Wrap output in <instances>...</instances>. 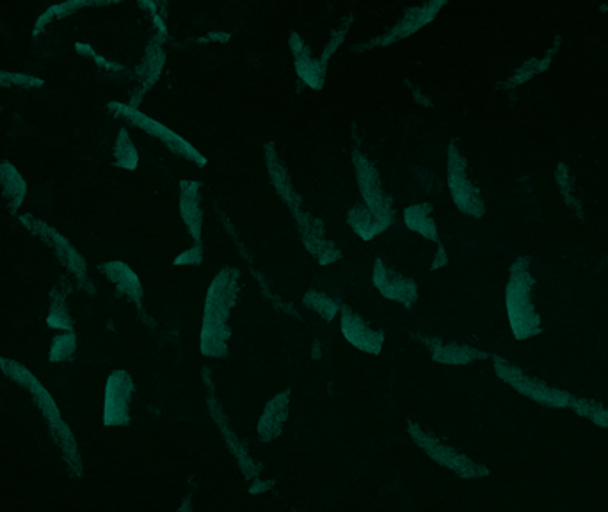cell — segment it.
<instances>
[{"instance_id": "cell-19", "label": "cell", "mask_w": 608, "mask_h": 512, "mask_svg": "<svg viewBox=\"0 0 608 512\" xmlns=\"http://www.w3.org/2000/svg\"><path fill=\"white\" fill-rule=\"evenodd\" d=\"M265 164H267V169H269V177L278 191V194L288 203V207L297 214L301 212L299 210V205H301V198L294 193V187H292V182H290V173L287 169V166L281 162V159L278 157V152L274 148L272 143H269L265 146Z\"/></svg>"}, {"instance_id": "cell-24", "label": "cell", "mask_w": 608, "mask_h": 512, "mask_svg": "<svg viewBox=\"0 0 608 512\" xmlns=\"http://www.w3.org/2000/svg\"><path fill=\"white\" fill-rule=\"evenodd\" d=\"M292 56L299 79L312 90H322L328 67L320 59H315L306 45Z\"/></svg>"}, {"instance_id": "cell-26", "label": "cell", "mask_w": 608, "mask_h": 512, "mask_svg": "<svg viewBox=\"0 0 608 512\" xmlns=\"http://www.w3.org/2000/svg\"><path fill=\"white\" fill-rule=\"evenodd\" d=\"M347 223L361 240H372L375 235L386 230L365 203H356L347 212Z\"/></svg>"}, {"instance_id": "cell-22", "label": "cell", "mask_w": 608, "mask_h": 512, "mask_svg": "<svg viewBox=\"0 0 608 512\" xmlns=\"http://www.w3.org/2000/svg\"><path fill=\"white\" fill-rule=\"evenodd\" d=\"M432 214H434V209L427 201L418 203V205H411L404 210V223L411 232L420 233L427 240L441 244L439 235H438V226H436Z\"/></svg>"}, {"instance_id": "cell-29", "label": "cell", "mask_w": 608, "mask_h": 512, "mask_svg": "<svg viewBox=\"0 0 608 512\" xmlns=\"http://www.w3.org/2000/svg\"><path fill=\"white\" fill-rule=\"evenodd\" d=\"M303 303H304L310 310L317 311V313H319L324 320H328V322H331V320L335 319V315L338 313V310H340V306L336 304L335 299H331L329 295H326V294H322V292H319V290H315V288H310V290L304 294Z\"/></svg>"}, {"instance_id": "cell-9", "label": "cell", "mask_w": 608, "mask_h": 512, "mask_svg": "<svg viewBox=\"0 0 608 512\" xmlns=\"http://www.w3.org/2000/svg\"><path fill=\"white\" fill-rule=\"evenodd\" d=\"M494 370L501 381H505L514 390H517L521 395H525L535 402H541V404L549 406V407L569 406V400H571L569 393L560 391L557 388H549L548 384L541 382L539 379L528 377L521 368H517L516 365L509 363L507 359H503L500 356H494Z\"/></svg>"}, {"instance_id": "cell-7", "label": "cell", "mask_w": 608, "mask_h": 512, "mask_svg": "<svg viewBox=\"0 0 608 512\" xmlns=\"http://www.w3.org/2000/svg\"><path fill=\"white\" fill-rule=\"evenodd\" d=\"M352 164L356 171L358 187L363 198V203L372 210L375 219L384 226L390 228V224L395 221V210H393V200L384 191L381 175L372 161H368L361 152L352 154Z\"/></svg>"}, {"instance_id": "cell-12", "label": "cell", "mask_w": 608, "mask_h": 512, "mask_svg": "<svg viewBox=\"0 0 608 512\" xmlns=\"http://www.w3.org/2000/svg\"><path fill=\"white\" fill-rule=\"evenodd\" d=\"M374 285L390 301H397L411 308L418 299V285L415 280L391 269L383 258L374 264Z\"/></svg>"}, {"instance_id": "cell-31", "label": "cell", "mask_w": 608, "mask_h": 512, "mask_svg": "<svg viewBox=\"0 0 608 512\" xmlns=\"http://www.w3.org/2000/svg\"><path fill=\"white\" fill-rule=\"evenodd\" d=\"M77 349V338L75 333L70 331L67 335H59L52 340V347H51V361L52 363H59V361H68L74 359Z\"/></svg>"}, {"instance_id": "cell-37", "label": "cell", "mask_w": 608, "mask_h": 512, "mask_svg": "<svg viewBox=\"0 0 608 512\" xmlns=\"http://www.w3.org/2000/svg\"><path fill=\"white\" fill-rule=\"evenodd\" d=\"M445 264H446V251H445L443 244H438V255H436V260L432 262L430 269L434 271V269H438V267H443Z\"/></svg>"}, {"instance_id": "cell-34", "label": "cell", "mask_w": 608, "mask_h": 512, "mask_svg": "<svg viewBox=\"0 0 608 512\" xmlns=\"http://www.w3.org/2000/svg\"><path fill=\"white\" fill-rule=\"evenodd\" d=\"M351 24H352V17H349V20H343V24L338 28V29H335L333 31V35H331V40L328 42V45H326V49L322 51V56L319 58L326 67H328V63H329V59L336 54V51L342 47V43L345 42V36H347V33H349V28H351Z\"/></svg>"}, {"instance_id": "cell-17", "label": "cell", "mask_w": 608, "mask_h": 512, "mask_svg": "<svg viewBox=\"0 0 608 512\" xmlns=\"http://www.w3.org/2000/svg\"><path fill=\"white\" fill-rule=\"evenodd\" d=\"M290 395L292 391L290 388H287L265 404V409L258 420V436L264 441L269 443L283 432V427L290 414Z\"/></svg>"}, {"instance_id": "cell-27", "label": "cell", "mask_w": 608, "mask_h": 512, "mask_svg": "<svg viewBox=\"0 0 608 512\" xmlns=\"http://www.w3.org/2000/svg\"><path fill=\"white\" fill-rule=\"evenodd\" d=\"M558 42H560V38H557L555 47L549 49V51L544 54V58H539V59H537V58H532V59L525 61V63L514 72V75L509 77V79L503 83V88H505V90H510V88L521 86L523 83H528L532 77H535V75L546 72V70L549 68V63L553 61V56H555L557 51H558V45H560Z\"/></svg>"}, {"instance_id": "cell-38", "label": "cell", "mask_w": 608, "mask_h": 512, "mask_svg": "<svg viewBox=\"0 0 608 512\" xmlns=\"http://www.w3.org/2000/svg\"><path fill=\"white\" fill-rule=\"evenodd\" d=\"M230 40V35H226V33H217V31H214V33H210L209 36H207V42H214V43H226Z\"/></svg>"}, {"instance_id": "cell-2", "label": "cell", "mask_w": 608, "mask_h": 512, "mask_svg": "<svg viewBox=\"0 0 608 512\" xmlns=\"http://www.w3.org/2000/svg\"><path fill=\"white\" fill-rule=\"evenodd\" d=\"M0 368L3 372L15 382H19L20 386L28 388L35 404L38 406V409L42 411L43 418L49 423L51 429V436L54 439V443L58 445V448L61 450L70 471L75 477L83 475V462H81V455H79V448H77V441L74 432L70 430V427L63 421L59 407L56 404V400L52 398V395L47 391V388L31 374L29 368H26L24 365H20L19 361L13 359H6V358H0Z\"/></svg>"}, {"instance_id": "cell-30", "label": "cell", "mask_w": 608, "mask_h": 512, "mask_svg": "<svg viewBox=\"0 0 608 512\" xmlns=\"http://www.w3.org/2000/svg\"><path fill=\"white\" fill-rule=\"evenodd\" d=\"M569 407H572L578 414L588 416L596 425L608 427V407L601 406L599 402L587 400V398H574L571 397Z\"/></svg>"}, {"instance_id": "cell-10", "label": "cell", "mask_w": 608, "mask_h": 512, "mask_svg": "<svg viewBox=\"0 0 608 512\" xmlns=\"http://www.w3.org/2000/svg\"><path fill=\"white\" fill-rule=\"evenodd\" d=\"M448 3V0H427V3H423L422 6H416V8H411L404 13V17L384 35L367 42V43H361L358 47H354L356 52L359 51H370V49H379V47H388V45H393L400 40H406L409 38L411 35L418 33L422 28H425L427 24H430L438 13L445 8V4Z\"/></svg>"}, {"instance_id": "cell-23", "label": "cell", "mask_w": 608, "mask_h": 512, "mask_svg": "<svg viewBox=\"0 0 608 512\" xmlns=\"http://www.w3.org/2000/svg\"><path fill=\"white\" fill-rule=\"evenodd\" d=\"M430 351H432V359L445 365H466V363H471L473 359L487 358L486 352L477 351L464 343H457V342H448V343L434 342V345H430Z\"/></svg>"}, {"instance_id": "cell-1", "label": "cell", "mask_w": 608, "mask_h": 512, "mask_svg": "<svg viewBox=\"0 0 608 512\" xmlns=\"http://www.w3.org/2000/svg\"><path fill=\"white\" fill-rule=\"evenodd\" d=\"M239 278V269L225 267L209 287L200 338L201 352L205 356L225 358L228 354V342L232 338V327L228 320L233 306L237 304Z\"/></svg>"}, {"instance_id": "cell-20", "label": "cell", "mask_w": 608, "mask_h": 512, "mask_svg": "<svg viewBox=\"0 0 608 512\" xmlns=\"http://www.w3.org/2000/svg\"><path fill=\"white\" fill-rule=\"evenodd\" d=\"M0 191L8 201L10 212L17 214L28 196V182L10 161H0Z\"/></svg>"}, {"instance_id": "cell-25", "label": "cell", "mask_w": 608, "mask_h": 512, "mask_svg": "<svg viewBox=\"0 0 608 512\" xmlns=\"http://www.w3.org/2000/svg\"><path fill=\"white\" fill-rule=\"evenodd\" d=\"M70 290H72V287H70L68 280L61 278L59 285H56V288L51 294L52 303H51V313H49L47 324L54 329L72 331V327H74V320L70 317V310L67 304V297H68Z\"/></svg>"}, {"instance_id": "cell-40", "label": "cell", "mask_w": 608, "mask_h": 512, "mask_svg": "<svg viewBox=\"0 0 608 512\" xmlns=\"http://www.w3.org/2000/svg\"><path fill=\"white\" fill-rule=\"evenodd\" d=\"M601 12H608V6H603V8H601Z\"/></svg>"}, {"instance_id": "cell-6", "label": "cell", "mask_w": 608, "mask_h": 512, "mask_svg": "<svg viewBox=\"0 0 608 512\" xmlns=\"http://www.w3.org/2000/svg\"><path fill=\"white\" fill-rule=\"evenodd\" d=\"M446 182L448 191L455 207L470 216V217H482L486 212L484 200L480 196L478 187L468 177V161L461 154L455 143L448 145L446 152Z\"/></svg>"}, {"instance_id": "cell-13", "label": "cell", "mask_w": 608, "mask_h": 512, "mask_svg": "<svg viewBox=\"0 0 608 512\" xmlns=\"http://www.w3.org/2000/svg\"><path fill=\"white\" fill-rule=\"evenodd\" d=\"M342 333L345 340L361 352L379 356L384 343V331L367 322L349 306H342Z\"/></svg>"}, {"instance_id": "cell-36", "label": "cell", "mask_w": 608, "mask_h": 512, "mask_svg": "<svg viewBox=\"0 0 608 512\" xmlns=\"http://www.w3.org/2000/svg\"><path fill=\"white\" fill-rule=\"evenodd\" d=\"M136 3H138V6H139L145 13H148L150 17L159 15V8H157L155 0H136Z\"/></svg>"}, {"instance_id": "cell-3", "label": "cell", "mask_w": 608, "mask_h": 512, "mask_svg": "<svg viewBox=\"0 0 608 512\" xmlns=\"http://www.w3.org/2000/svg\"><path fill=\"white\" fill-rule=\"evenodd\" d=\"M530 258L521 256L510 267V278L505 290L507 315L512 333L517 340H526L541 333V317L533 306L532 288L535 280L530 274Z\"/></svg>"}, {"instance_id": "cell-16", "label": "cell", "mask_w": 608, "mask_h": 512, "mask_svg": "<svg viewBox=\"0 0 608 512\" xmlns=\"http://www.w3.org/2000/svg\"><path fill=\"white\" fill-rule=\"evenodd\" d=\"M180 216L194 239L201 242L203 233V191L201 182L182 180L180 182Z\"/></svg>"}, {"instance_id": "cell-8", "label": "cell", "mask_w": 608, "mask_h": 512, "mask_svg": "<svg viewBox=\"0 0 608 512\" xmlns=\"http://www.w3.org/2000/svg\"><path fill=\"white\" fill-rule=\"evenodd\" d=\"M20 221L26 224V228L35 233L36 237H40L49 248H52V251L56 253L58 260L74 274V278L77 280V283L81 287H88L90 292H93L91 288V281L88 280V265L86 260L83 258V255L70 244V240L67 237H63L59 232H56L52 226H49L45 221H40L38 217L26 214L20 217Z\"/></svg>"}, {"instance_id": "cell-32", "label": "cell", "mask_w": 608, "mask_h": 512, "mask_svg": "<svg viewBox=\"0 0 608 512\" xmlns=\"http://www.w3.org/2000/svg\"><path fill=\"white\" fill-rule=\"evenodd\" d=\"M45 84L43 79L22 74V72H0V88H22V90H38Z\"/></svg>"}, {"instance_id": "cell-18", "label": "cell", "mask_w": 608, "mask_h": 512, "mask_svg": "<svg viewBox=\"0 0 608 512\" xmlns=\"http://www.w3.org/2000/svg\"><path fill=\"white\" fill-rule=\"evenodd\" d=\"M125 3V0H65V3L54 4L49 10H45L36 24H35V31L33 36H40L51 24L68 19L72 15H75L81 10H90V8H106V6H113V4H120Z\"/></svg>"}, {"instance_id": "cell-15", "label": "cell", "mask_w": 608, "mask_h": 512, "mask_svg": "<svg viewBox=\"0 0 608 512\" xmlns=\"http://www.w3.org/2000/svg\"><path fill=\"white\" fill-rule=\"evenodd\" d=\"M164 65H166V54H164L162 43H159L157 40L150 42L145 51V58L134 70L139 86H138V91L132 95V102H130L132 107H138L141 98L155 86V83L162 75Z\"/></svg>"}, {"instance_id": "cell-35", "label": "cell", "mask_w": 608, "mask_h": 512, "mask_svg": "<svg viewBox=\"0 0 608 512\" xmlns=\"http://www.w3.org/2000/svg\"><path fill=\"white\" fill-rule=\"evenodd\" d=\"M203 262V246L196 242L194 248L184 251L178 258H175V265H200Z\"/></svg>"}, {"instance_id": "cell-39", "label": "cell", "mask_w": 608, "mask_h": 512, "mask_svg": "<svg viewBox=\"0 0 608 512\" xmlns=\"http://www.w3.org/2000/svg\"><path fill=\"white\" fill-rule=\"evenodd\" d=\"M157 3V8H159V15L166 19V10H168V4L171 3V0H155Z\"/></svg>"}, {"instance_id": "cell-5", "label": "cell", "mask_w": 608, "mask_h": 512, "mask_svg": "<svg viewBox=\"0 0 608 512\" xmlns=\"http://www.w3.org/2000/svg\"><path fill=\"white\" fill-rule=\"evenodd\" d=\"M407 432L413 437V441L432 461H436L443 468L454 471L455 475H459L462 478H478V477H486L489 473V469L484 464H478V462L471 461L468 455H464L455 446H452V445L445 443L443 439H439L434 432L425 430L420 423L409 421L407 423Z\"/></svg>"}, {"instance_id": "cell-28", "label": "cell", "mask_w": 608, "mask_h": 512, "mask_svg": "<svg viewBox=\"0 0 608 512\" xmlns=\"http://www.w3.org/2000/svg\"><path fill=\"white\" fill-rule=\"evenodd\" d=\"M113 157H114V166L127 169V171L138 169L139 154H138V148H136V145H134V141H132V138L125 127H122L118 136H116Z\"/></svg>"}, {"instance_id": "cell-21", "label": "cell", "mask_w": 608, "mask_h": 512, "mask_svg": "<svg viewBox=\"0 0 608 512\" xmlns=\"http://www.w3.org/2000/svg\"><path fill=\"white\" fill-rule=\"evenodd\" d=\"M100 271L118 288L120 294H123L130 301L141 304L143 285H141L138 274L127 264H123V262H107V264L100 265Z\"/></svg>"}, {"instance_id": "cell-33", "label": "cell", "mask_w": 608, "mask_h": 512, "mask_svg": "<svg viewBox=\"0 0 608 512\" xmlns=\"http://www.w3.org/2000/svg\"><path fill=\"white\" fill-rule=\"evenodd\" d=\"M75 52H77L81 58L91 59L102 72H109V74H122V72H125V67H122V65L116 63V61H111V59L104 58V56L99 54L90 43H75Z\"/></svg>"}, {"instance_id": "cell-4", "label": "cell", "mask_w": 608, "mask_h": 512, "mask_svg": "<svg viewBox=\"0 0 608 512\" xmlns=\"http://www.w3.org/2000/svg\"><path fill=\"white\" fill-rule=\"evenodd\" d=\"M107 107L114 114V118H120V120L127 122L129 125H132V127L146 132L148 136L159 139L171 154H175L186 161H191L200 168H203L207 164V159L191 143H187L184 138H180L177 132H173L171 129H168L161 122L143 114L138 107H132L130 104H123V102H111Z\"/></svg>"}, {"instance_id": "cell-11", "label": "cell", "mask_w": 608, "mask_h": 512, "mask_svg": "<svg viewBox=\"0 0 608 512\" xmlns=\"http://www.w3.org/2000/svg\"><path fill=\"white\" fill-rule=\"evenodd\" d=\"M134 379L127 370H114L106 384L104 423L107 427H123L130 423V402Z\"/></svg>"}, {"instance_id": "cell-14", "label": "cell", "mask_w": 608, "mask_h": 512, "mask_svg": "<svg viewBox=\"0 0 608 512\" xmlns=\"http://www.w3.org/2000/svg\"><path fill=\"white\" fill-rule=\"evenodd\" d=\"M296 219L303 232V244L322 265L336 262L342 256V251L324 237V228L319 219L303 212H297Z\"/></svg>"}]
</instances>
